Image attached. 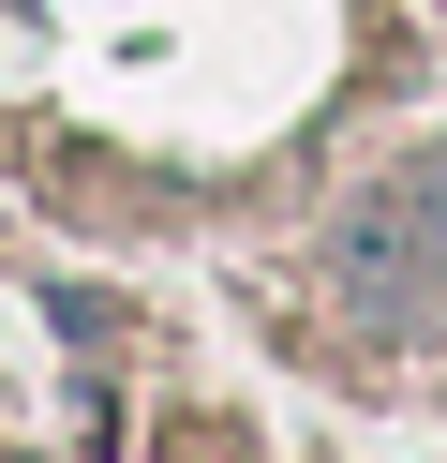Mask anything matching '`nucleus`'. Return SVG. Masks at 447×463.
Instances as JSON below:
<instances>
[{
    "label": "nucleus",
    "mask_w": 447,
    "mask_h": 463,
    "mask_svg": "<svg viewBox=\"0 0 447 463\" xmlns=\"http://www.w3.org/2000/svg\"><path fill=\"white\" fill-rule=\"evenodd\" d=\"M343 284H358L373 314H403V299H433V284H447V150L403 165V180L343 224Z\"/></svg>",
    "instance_id": "obj_1"
}]
</instances>
